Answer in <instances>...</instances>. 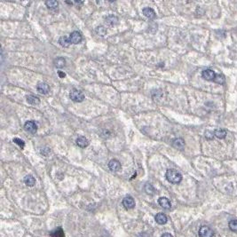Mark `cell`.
Instances as JSON below:
<instances>
[{
    "instance_id": "cell-1",
    "label": "cell",
    "mask_w": 237,
    "mask_h": 237,
    "mask_svg": "<svg viewBox=\"0 0 237 237\" xmlns=\"http://www.w3.org/2000/svg\"><path fill=\"white\" fill-rule=\"evenodd\" d=\"M165 178L166 179L172 183V184H179L181 182L182 180V175L180 172H179L178 171L173 170V169H169L167 170L166 173H165Z\"/></svg>"
},
{
    "instance_id": "cell-2",
    "label": "cell",
    "mask_w": 237,
    "mask_h": 237,
    "mask_svg": "<svg viewBox=\"0 0 237 237\" xmlns=\"http://www.w3.org/2000/svg\"><path fill=\"white\" fill-rule=\"evenodd\" d=\"M69 98L75 102H82L84 100V95L81 91L74 89L69 93Z\"/></svg>"
},
{
    "instance_id": "cell-3",
    "label": "cell",
    "mask_w": 237,
    "mask_h": 237,
    "mask_svg": "<svg viewBox=\"0 0 237 237\" xmlns=\"http://www.w3.org/2000/svg\"><path fill=\"white\" fill-rule=\"evenodd\" d=\"M199 236L200 237H213L214 232L210 227L207 226H203L199 229Z\"/></svg>"
},
{
    "instance_id": "cell-4",
    "label": "cell",
    "mask_w": 237,
    "mask_h": 237,
    "mask_svg": "<svg viewBox=\"0 0 237 237\" xmlns=\"http://www.w3.org/2000/svg\"><path fill=\"white\" fill-rule=\"evenodd\" d=\"M24 129L30 133H36L37 131V125L34 121H28L24 124Z\"/></svg>"
},
{
    "instance_id": "cell-5",
    "label": "cell",
    "mask_w": 237,
    "mask_h": 237,
    "mask_svg": "<svg viewBox=\"0 0 237 237\" xmlns=\"http://www.w3.org/2000/svg\"><path fill=\"white\" fill-rule=\"evenodd\" d=\"M216 73L211 69H205V70L203 71L202 76L206 81H214V79L216 77Z\"/></svg>"
},
{
    "instance_id": "cell-6",
    "label": "cell",
    "mask_w": 237,
    "mask_h": 237,
    "mask_svg": "<svg viewBox=\"0 0 237 237\" xmlns=\"http://www.w3.org/2000/svg\"><path fill=\"white\" fill-rule=\"evenodd\" d=\"M108 168L110 169V171H112L114 172H119L122 168L121 163L116 160V159H112L109 163H108Z\"/></svg>"
},
{
    "instance_id": "cell-7",
    "label": "cell",
    "mask_w": 237,
    "mask_h": 237,
    "mask_svg": "<svg viewBox=\"0 0 237 237\" xmlns=\"http://www.w3.org/2000/svg\"><path fill=\"white\" fill-rule=\"evenodd\" d=\"M123 205L126 210L133 209L135 206V201L132 196H126L123 200Z\"/></svg>"
},
{
    "instance_id": "cell-8",
    "label": "cell",
    "mask_w": 237,
    "mask_h": 237,
    "mask_svg": "<svg viewBox=\"0 0 237 237\" xmlns=\"http://www.w3.org/2000/svg\"><path fill=\"white\" fill-rule=\"evenodd\" d=\"M69 39H70V42L72 44H79L80 42L82 41L83 37L81 33H79L78 31H73L72 33L70 34V37H69Z\"/></svg>"
},
{
    "instance_id": "cell-9",
    "label": "cell",
    "mask_w": 237,
    "mask_h": 237,
    "mask_svg": "<svg viewBox=\"0 0 237 237\" xmlns=\"http://www.w3.org/2000/svg\"><path fill=\"white\" fill-rule=\"evenodd\" d=\"M158 203L162 208L166 209V210H169L172 207V203H171L170 200L166 197H160L158 199Z\"/></svg>"
},
{
    "instance_id": "cell-10",
    "label": "cell",
    "mask_w": 237,
    "mask_h": 237,
    "mask_svg": "<svg viewBox=\"0 0 237 237\" xmlns=\"http://www.w3.org/2000/svg\"><path fill=\"white\" fill-rule=\"evenodd\" d=\"M37 89L38 93H42V94H46L50 92V86L45 83H39L37 85Z\"/></svg>"
},
{
    "instance_id": "cell-11",
    "label": "cell",
    "mask_w": 237,
    "mask_h": 237,
    "mask_svg": "<svg viewBox=\"0 0 237 237\" xmlns=\"http://www.w3.org/2000/svg\"><path fill=\"white\" fill-rule=\"evenodd\" d=\"M155 220L156 221V223L159 224V225H164L167 223L168 218H167V216L165 215L164 213L161 212V213H158V214L155 215Z\"/></svg>"
},
{
    "instance_id": "cell-12",
    "label": "cell",
    "mask_w": 237,
    "mask_h": 237,
    "mask_svg": "<svg viewBox=\"0 0 237 237\" xmlns=\"http://www.w3.org/2000/svg\"><path fill=\"white\" fill-rule=\"evenodd\" d=\"M142 12H143V14L147 18L150 19V20L155 18V12L154 11V9H152L150 7H145V8H143Z\"/></svg>"
},
{
    "instance_id": "cell-13",
    "label": "cell",
    "mask_w": 237,
    "mask_h": 237,
    "mask_svg": "<svg viewBox=\"0 0 237 237\" xmlns=\"http://www.w3.org/2000/svg\"><path fill=\"white\" fill-rule=\"evenodd\" d=\"M76 143L78 147H86L88 145H89V140L85 138V137H83V136H80L76 139Z\"/></svg>"
},
{
    "instance_id": "cell-14",
    "label": "cell",
    "mask_w": 237,
    "mask_h": 237,
    "mask_svg": "<svg viewBox=\"0 0 237 237\" xmlns=\"http://www.w3.org/2000/svg\"><path fill=\"white\" fill-rule=\"evenodd\" d=\"M54 65L57 69H62L66 65V60L62 57H57L54 60Z\"/></svg>"
},
{
    "instance_id": "cell-15",
    "label": "cell",
    "mask_w": 237,
    "mask_h": 237,
    "mask_svg": "<svg viewBox=\"0 0 237 237\" xmlns=\"http://www.w3.org/2000/svg\"><path fill=\"white\" fill-rule=\"evenodd\" d=\"M172 145H173V147H175L176 148L183 149V147H185V141H184V140L179 138V139H175L172 141Z\"/></svg>"
},
{
    "instance_id": "cell-16",
    "label": "cell",
    "mask_w": 237,
    "mask_h": 237,
    "mask_svg": "<svg viewBox=\"0 0 237 237\" xmlns=\"http://www.w3.org/2000/svg\"><path fill=\"white\" fill-rule=\"evenodd\" d=\"M27 101L30 104H32V105H38L40 103V100L38 97L35 96V95H28L27 97Z\"/></svg>"
},
{
    "instance_id": "cell-17",
    "label": "cell",
    "mask_w": 237,
    "mask_h": 237,
    "mask_svg": "<svg viewBox=\"0 0 237 237\" xmlns=\"http://www.w3.org/2000/svg\"><path fill=\"white\" fill-rule=\"evenodd\" d=\"M24 183L28 186H33L36 184V179L32 175H27L24 178Z\"/></svg>"
},
{
    "instance_id": "cell-18",
    "label": "cell",
    "mask_w": 237,
    "mask_h": 237,
    "mask_svg": "<svg viewBox=\"0 0 237 237\" xmlns=\"http://www.w3.org/2000/svg\"><path fill=\"white\" fill-rule=\"evenodd\" d=\"M50 235L52 237H65L64 232L62 229V227H57L56 229L52 230Z\"/></svg>"
},
{
    "instance_id": "cell-19",
    "label": "cell",
    "mask_w": 237,
    "mask_h": 237,
    "mask_svg": "<svg viewBox=\"0 0 237 237\" xmlns=\"http://www.w3.org/2000/svg\"><path fill=\"white\" fill-rule=\"evenodd\" d=\"M59 44L62 45V47H69V44H71V42H70V39H69L68 37L64 36V37H60V39H59Z\"/></svg>"
},
{
    "instance_id": "cell-20",
    "label": "cell",
    "mask_w": 237,
    "mask_h": 237,
    "mask_svg": "<svg viewBox=\"0 0 237 237\" xmlns=\"http://www.w3.org/2000/svg\"><path fill=\"white\" fill-rule=\"evenodd\" d=\"M227 131L225 129H217L214 132V135L218 139H224L227 136Z\"/></svg>"
},
{
    "instance_id": "cell-21",
    "label": "cell",
    "mask_w": 237,
    "mask_h": 237,
    "mask_svg": "<svg viewBox=\"0 0 237 237\" xmlns=\"http://www.w3.org/2000/svg\"><path fill=\"white\" fill-rule=\"evenodd\" d=\"M106 22L110 25V26H113L115 24H116L118 22V18L115 15H109L106 18Z\"/></svg>"
},
{
    "instance_id": "cell-22",
    "label": "cell",
    "mask_w": 237,
    "mask_h": 237,
    "mask_svg": "<svg viewBox=\"0 0 237 237\" xmlns=\"http://www.w3.org/2000/svg\"><path fill=\"white\" fill-rule=\"evenodd\" d=\"M45 5L49 8V9H52V10H55L58 8L59 6V3L57 1H54V0H52V1H46L45 2Z\"/></svg>"
},
{
    "instance_id": "cell-23",
    "label": "cell",
    "mask_w": 237,
    "mask_h": 237,
    "mask_svg": "<svg viewBox=\"0 0 237 237\" xmlns=\"http://www.w3.org/2000/svg\"><path fill=\"white\" fill-rule=\"evenodd\" d=\"M144 189L145 191H146V193L148 194V195H153L155 193V188L151 184H146Z\"/></svg>"
},
{
    "instance_id": "cell-24",
    "label": "cell",
    "mask_w": 237,
    "mask_h": 237,
    "mask_svg": "<svg viewBox=\"0 0 237 237\" xmlns=\"http://www.w3.org/2000/svg\"><path fill=\"white\" fill-rule=\"evenodd\" d=\"M214 82L218 83H220V84H223L225 83V76L221 74H218L216 75V77L214 79Z\"/></svg>"
},
{
    "instance_id": "cell-25",
    "label": "cell",
    "mask_w": 237,
    "mask_h": 237,
    "mask_svg": "<svg viewBox=\"0 0 237 237\" xmlns=\"http://www.w3.org/2000/svg\"><path fill=\"white\" fill-rule=\"evenodd\" d=\"M228 226H229V228H230L231 231L237 232V220H235V219H234V220H231V221L229 222Z\"/></svg>"
},
{
    "instance_id": "cell-26",
    "label": "cell",
    "mask_w": 237,
    "mask_h": 237,
    "mask_svg": "<svg viewBox=\"0 0 237 237\" xmlns=\"http://www.w3.org/2000/svg\"><path fill=\"white\" fill-rule=\"evenodd\" d=\"M96 32H97L98 35H100V36H104V35L107 33V30H106V29L104 28L103 26H99V27L96 29Z\"/></svg>"
},
{
    "instance_id": "cell-27",
    "label": "cell",
    "mask_w": 237,
    "mask_h": 237,
    "mask_svg": "<svg viewBox=\"0 0 237 237\" xmlns=\"http://www.w3.org/2000/svg\"><path fill=\"white\" fill-rule=\"evenodd\" d=\"M13 142H14L15 144L18 145V146H20L21 148H23L24 146H25L24 141H23L22 140H21V139H19V138H14V139H13Z\"/></svg>"
},
{
    "instance_id": "cell-28",
    "label": "cell",
    "mask_w": 237,
    "mask_h": 237,
    "mask_svg": "<svg viewBox=\"0 0 237 237\" xmlns=\"http://www.w3.org/2000/svg\"><path fill=\"white\" fill-rule=\"evenodd\" d=\"M205 138L207 140H212L214 138V133H211V132L208 131L205 133Z\"/></svg>"
},
{
    "instance_id": "cell-29",
    "label": "cell",
    "mask_w": 237,
    "mask_h": 237,
    "mask_svg": "<svg viewBox=\"0 0 237 237\" xmlns=\"http://www.w3.org/2000/svg\"><path fill=\"white\" fill-rule=\"evenodd\" d=\"M162 237H173V236H172V235L170 234V233H164V234L162 235Z\"/></svg>"
},
{
    "instance_id": "cell-30",
    "label": "cell",
    "mask_w": 237,
    "mask_h": 237,
    "mask_svg": "<svg viewBox=\"0 0 237 237\" xmlns=\"http://www.w3.org/2000/svg\"><path fill=\"white\" fill-rule=\"evenodd\" d=\"M58 74H59L60 77H65V76H66V75H65L64 73L62 72V71H59V72H58Z\"/></svg>"
}]
</instances>
